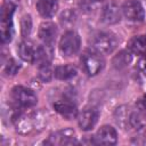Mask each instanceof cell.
<instances>
[{"label": "cell", "mask_w": 146, "mask_h": 146, "mask_svg": "<svg viewBox=\"0 0 146 146\" xmlns=\"http://www.w3.org/2000/svg\"><path fill=\"white\" fill-rule=\"evenodd\" d=\"M48 122V115L43 111H29L17 114L14 119L16 131L19 135L26 136L40 132Z\"/></svg>", "instance_id": "cell-1"}, {"label": "cell", "mask_w": 146, "mask_h": 146, "mask_svg": "<svg viewBox=\"0 0 146 146\" xmlns=\"http://www.w3.org/2000/svg\"><path fill=\"white\" fill-rule=\"evenodd\" d=\"M114 120L115 123L123 130H136L140 125V115L128 105H122L115 110Z\"/></svg>", "instance_id": "cell-2"}, {"label": "cell", "mask_w": 146, "mask_h": 146, "mask_svg": "<svg viewBox=\"0 0 146 146\" xmlns=\"http://www.w3.org/2000/svg\"><path fill=\"white\" fill-rule=\"evenodd\" d=\"M91 48L98 54H111L117 46V38L111 32H98L90 40Z\"/></svg>", "instance_id": "cell-3"}, {"label": "cell", "mask_w": 146, "mask_h": 146, "mask_svg": "<svg viewBox=\"0 0 146 146\" xmlns=\"http://www.w3.org/2000/svg\"><path fill=\"white\" fill-rule=\"evenodd\" d=\"M10 97L16 108H29L38 103V97L34 91L23 86L14 87L10 92Z\"/></svg>", "instance_id": "cell-4"}, {"label": "cell", "mask_w": 146, "mask_h": 146, "mask_svg": "<svg viewBox=\"0 0 146 146\" xmlns=\"http://www.w3.org/2000/svg\"><path fill=\"white\" fill-rule=\"evenodd\" d=\"M81 65H82L83 71L88 75L94 76L104 68L105 62L103 57L100 56V54L96 52L95 50L94 51L87 50L81 56Z\"/></svg>", "instance_id": "cell-5"}, {"label": "cell", "mask_w": 146, "mask_h": 146, "mask_svg": "<svg viewBox=\"0 0 146 146\" xmlns=\"http://www.w3.org/2000/svg\"><path fill=\"white\" fill-rule=\"evenodd\" d=\"M80 46H81L80 36L74 31L65 32L59 41V50L62 55L65 57L74 56L80 50Z\"/></svg>", "instance_id": "cell-6"}, {"label": "cell", "mask_w": 146, "mask_h": 146, "mask_svg": "<svg viewBox=\"0 0 146 146\" xmlns=\"http://www.w3.org/2000/svg\"><path fill=\"white\" fill-rule=\"evenodd\" d=\"M98 117H99V111L97 110V107L87 106L82 110V112L78 116L79 127L84 131L91 130L96 125Z\"/></svg>", "instance_id": "cell-7"}, {"label": "cell", "mask_w": 146, "mask_h": 146, "mask_svg": "<svg viewBox=\"0 0 146 146\" xmlns=\"http://www.w3.org/2000/svg\"><path fill=\"white\" fill-rule=\"evenodd\" d=\"M122 14L128 21L141 22L145 16L144 8L137 0H127L122 5Z\"/></svg>", "instance_id": "cell-8"}, {"label": "cell", "mask_w": 146, "mask_h": 146, "mask_svg": "<svg viewBox=\"0 0 146 146\" xmlns=\"http://www.w3.org/2000/svg\"><path fill=\"white\" fill-rule=\"evenodd\" d=\"M76 137L75 132L72 129H62L58 130L54 133H51L44 144H50V145H72L76 144Z\"/></svg>", "instance_id": "cell-9"}, {"label": "cell", "mask_w": 146, "mask_h": 146, "mask_svg": "<svg viewBox=\"0 0 146 146\" xmlns=\"http://www.w3.org/2000/svg\"><path fill=\"white\" fill-rule=\"evenodd\" d=\"M117 141V133L115 129L111 125H103L96 135L92 137V144H103V145H114Z\"/></svg>", "instance_id": "cell-10"}, {"label": "cell", "mask_w": 146, "mask_h": 146, "mask_svg": "<svg viewBox=\"0 0 146 146\" xmlns=\"http://www.w3.org/2000/svg\"><path fill=\"white\" fill-rule=\"evenodd\" d=\"M121 13L122 9L119 5L115 1H110L102 9V21L108 25L116 24L121 19Z\"/></svg>", "instance_id": "cell-11"}, {"label": "cell", "mask_w": 146, "mask_h": 146, "mask_svg": "<svg viewBox=\"0 0 146 146\" xmlns=\"http://www.w3.org/2000/svg\"><path fill=\"white\" fill-rule=\"evenodd\" d=\"M54 108L57 113H59L66 120H72L74 117H76V115H78L76 105L73 102H71L70 99H66V98L56 100L54 103Z\"/></svg>", "instance_id": "cell-12"}, {"label": "cell", "mask_w": 146, "mask_h": 146, "mask_svg": "<svg viewBox=\"0 0 146 146\" xmlns=\"http://www.w3.org/2000/svg\"><path fill=\"white\" fill-rule=\"evenodd\" d=\"M57 33V26L52 22H43L39 27V38L42 40L44 44L52 46V43L56 40Z\"/></svg>", "instance_id": "cell-13"}, {"label": "cell", "mask_w": 146, "mask_h": 146, "mask_svg": "<svg viewBox=\"0 0 146 146\" xmlns=\"http://www.w3.org/2000/svg\"><path fill=\"white\" fill-rule=\"evenodd\" d=\"M36 9L42 17L49 18V17H52L57 13L58 2L57 0H38Z\"/></svg>", "instance_id": "cell-14"}, {"label": "cell", "mask_w": 146, "mask_h": 146, "mask_svg": "<svg viewBox=\"0 0 146 146\" xmlns=\"http://www.w3.org/2000/svg\"><path fill=\"white\" fill-rule=\"evenodd\" d=\"M17 52L18 56L29 63H34L35 59V52H36V48L33 46L32 42L30 41H22L18 47H17Z\"/></svg>", "instance_id": "cell-15"}, {"label": "cell", "mask_w": 146, "mask_h": 146, "mask_svg": "<svg viewBox=\"0 0 146 146\" xmlns=\"http://www.w3.org/2000/svg\"><path fill=\"white\" fill-rule=\"evenodd\" d=\"M128 49L136 55H145L146 54V35H136L128 42Z\"/></svg>", "instance_id": "cell-16"}, {"label": "cell", "mask_w": 146, "mask_h": 146, "mask_svg": "<svg viewBox=\"0 0 146 146\" xmlns=\"http://www.w3.org/2000/svg\"><path fill=\"white\" fill-rule=\"evenodd\" d=\"M78 71L73 65H60L57 66L54 71V75L58 80H71L74 76H76Z\"/></svg>", "instance_id": "cell-17"}, {"label": "cell", "mask_w": 146, "mask_h": 146, "mask_svg": "<svg viewBox=\"0 0 146 146\" xmlns=\"http://www.w3.org/2000/svg\"><path fill=\"white\" fill-rule=\"evenodd\" d=\"M0 36L3 43H8L13 38V21L1 19L0 22Z\"/></svg>", "instance_id": "cell-18"}, {"label": "cell", "mask_w": 146, "mask_h": 146, "mask_svg": "<svg viewBox=\"0 0 146 146\" xmlns=\"http://www.w3.org/2000/svg\"><path fill=\"white\" fill-rule=\"evenodd\" d=\"M131 62V55L128 51H120L114 58H113V66L116 70H121L127 67Z\"/></svg>", "instance_id": "cell-19"}, {"label": "cell", "mask_w": 146, "mask_h": 146, "mask_svg": "<svg viewBox=\"0 0 146 146\" xmlns=\"http://www.w3.org/2000/svg\"><path fill=\"white\" fill-rule=\"evenodd\" d=\"M133 145H146V125H139L131 139Z\"/></svg>", "instance_id": "cell-20"}, {"label": "cell", "mask_w": 146, "mask_h": 146, "mask_svg": "<svg viewBox=\"0 0 146 146\" xmlns=\"http://www.w3.org/2000/svg\"><path fill=\"white\" fill-rule=\"evenodd\" d=\"M54 75V72L51 70V66H50V63L49 64H43V65H40L39 66V78L44 81V82H48L51 80Z\"/></svg>", "instance_id": "cell-21"}, {"label": "cell", "mask_w": 146, "mask_h": 146, "mask_svg": "<svg viewBox=\"0 0 146 146\" xmlns=\"http://www.w3.org/2000/svg\"><path fill=\"white\" fill-rule=\"evenodd\" d=\"M32 30V19L30 15H24L21 19V31L23 36H27Z\"/></svg>", "instance_id": "cell-22"}, {"label": "cell", "mask_w": 146, "mask_h": 146, "mask_svg": "<svg viewBox=\"0 0 146 146\" xmlns=\"http://www.w3.org/2000/svg\"><path fill=\"white\" fill-rule=\"evenodd\" d=\"M75 19H76V15L71 9H67V10L63 11L60 17H59V21H60V23L63 25H71V24H73L75 22Z\"/></svg>", "instance_id": "cell-23"}, {"label": "cell", "mask_w": 146, "mask_h": 146, "mask_svg": "<svg viewBox=\"0 0 146 146\" xmlns=\"http://www.w3.org/2000/svg\"><path fill=\"white\" fill-rule=\"evenodd\" d=\"M18 70H19V65L13 58H9L8 62L5 64V67H3V71L6 72L7 75H15Z\"/></svg>", "instance_id": "cell-24"}, {"label": "cell", "mask_w": 146, "mask_h": 146, "mask_svg": "<svg viewBox=\"0 0 146 146\" xmlns=\"http://www.w3.org/2000/svg\"><path fill=\"white\" fill-rule=\"evenodd\" d=\"M136 111L140 115V117L146 119V95H143L136 102Z\"/></svg>", "instance_id": "cell-25"}, {"label": "cell", "mask_w": 146, "mask_h": 146, "mask_svg": "<svg viewBox=\"0 0 146 146\" xmlns=\"http://www.w3.org/2000/svg\"><path fill=\"white\" fill-rule=\"evenodd\" d=\"M138 65H139V68H140V71L146 75V54L145 55H143L141 56V58L139 59V63H138Z\"/></svg>", "instance_id": "cell-26"}]
</instances>
